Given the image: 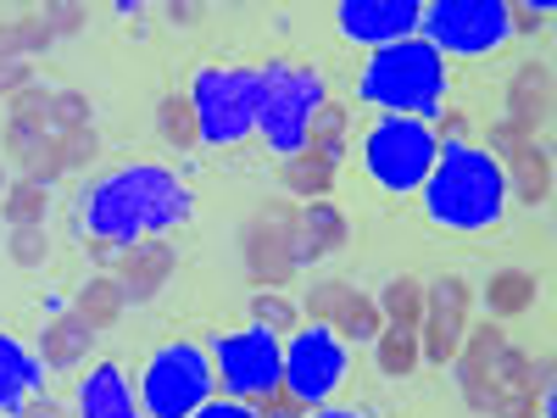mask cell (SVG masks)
Returning <instances> with one entry per match:
<instances>
[{"mask_svg": "<svg viewBox=\"0 0 557 418\" xmlns=\"http://www.w3.org/2000/svg\"><path fill=\"white\" fill-rule=\"evenodd\" d=\"M196 196L178 184V173L157 168V162H128L112 168L107 179H96L78 196V223L107 246H134L146 235H168V229L190 223Z\"/></svg>", "mask_w": 557, "mask_h": 418, "instance_id": "6da1fadb", "label": "cell"}, {"mask_svg": "<svg viewBox=\"0 0 557 418\" xmlns=\"http://www.w3.org/2000/svg\"><path fill=\"white\" fill-rule=\"evenodd\" d=\"M424 212L430 223L451 229V235H485L507 212V173L491 151L469 146V139H446L430 179H424Z\"/></svg>", "mask_w": 557, "mask_h": 418, "instance_id": "7a4b0ae2", "label": "cell"}, {"mask_svg": "<svg viewBox=\"0 0 557 418\" xmlns=\"http://www.w3.org/2000/svg\"><path fill=\"white\" fill-rule=\"evenodd\" d=\"M357 96L368 107H385V118L430 123V118H441V101H446V57L418 34L396 39L385 51H374V62H362Z\"/></svg>", "mask_w": 557, "mask_h": 418, "instance_id": "3957f363", "label": "cell"}, {"mask_svg": "<svg viewBox=\"0 0 557 418\" xmlns=\"http://www.w3.org/2000/svg\"><path fill=\"white\" fill-rule=\"evenodd\" d=\"M218 374H212V352L196 341H168L151 352L146 374H139V413L146 418H190L212 402Z\"/></svg>", "mask_w": 557, "mask_h": 418, "instance_id": "277c9868", "label": "cell"}, {"mask_svg": "<svg viewBox=\"0 0 557 418\" xmlns=\"http://www.w3.org/2000/svg\"><path fill=\"white\" fill-rule=\"evenodd\" d=\"M190 107L207 146H240L257 134L262 67H201L190 84Z\"/></svg>", "mask_w": 557, "mask_h": 418, "instance_id": "5b68a950", "label": "cell"}, {"mask_svg": "<svg viewBox=\"0 0 557 418\" xmlns=\"http://www.w3.org/2000/svg\"><path fill=\"white\" fill-rule=\"evenodd\" d=\"M435 157H441V134L430 123H418V118H380L362 139V168L391 196L424 190Z\"/></svg>", "mask_w": 557, "mask_h": 418, "instance_id": "8992f818", "label": "cell"}, {"mask_svg": "<svg viewBox=\"0 0 557 418\" xmlns=\"http://www.w3.org/2000/svg\"><path fill=\"white\" fill-rule=\"evenodd\" d=\"M323 107V78L296 62H268L262 67V107H257V134L268 139V151L296 157L307 151L312 112Z\"/></svg>", "mask_w": 557, "mask_h": 418, "instance_id": "52a82bcc", "label": "cell"}, {"mask_svg": "<svg viewBox=\"0 0 557 418\" xmlns=\"http://www.w3.org/2000/svg\"><path fill=\"white\" fill-rule=\"evenodd\" d=\"M212 374L235 402H273L285 391V346L262 323H251L212 346Z\"/></svg>", "mask_w": 557, "mask_h": 418, "instance_id": "ba28073f", "label": "cell"}, {"mask_svg": "<svg viewBox=\"0 0 557 418\" xmlns=\"http://www.w3.org/2000/svg\"><path fill=\"white\" fill-rule=\"evenodd\" d=\"M418 28V39H430L441 57H491L513 34L502 0H430Z\"/></svg>", "mask_w": 557, "mask_h": 418, "instance_id": "9c48e42d", "label": "cell"}, {"mask_svg": "<svg viewBox=\"0 0 557 418\" xmlns=\"http://www.w3.org/2000/svg\"><path fill=\"white\" fill-rule=\"evenodd\" d=\"M346 341L330 330V323H312V330H296L285 341V396L301 402L307 413L323 407L341 385H346Z\"/></svg>", "mask_w": 557, "mask_h": 418, "instance_id": "30bf717a", "label": "cell"}, {"mask_svg": "<svg viewBox=\"0 0 557 418\" xmlns=\"http://www.w3.org/2000/svg\"><path fill=\"white\" fill-rule=\"evenodd\" d=\"M296 235H301V212L285 207V201H268L251 223H246V262H251V279L257 285H285V279L296 273Z\"/></svg>", "mask_w": 557, "mask_h": 418, "instance_id": "8fae6325", "label": "cell"}, {"mask_svg": "<svg viewBox=\"0 0 557 418\" xmlns=\"http://www.w3.org/2000/svg\"><path fill=\"white\" fill-rule=\"evenodd\" d=\"M469 302H474L469 279H457V273L435 279L424 291V318H418V357H430L441 368L457 362L462 335H469Z\"/></svg>", "mask_w": 557, "mask_h": 418, "instance_id": "7c38bea8", "label": "cell"}, {"mask_svg": "<svg viewBox=\"0 0 557 418\" xmlns=\"http://www.w3.org/2000/svg\"><path fill=\"white\" fill-rule=\"evenodd\" d=\"M335 17H341V34H346V39L385 51V45L418 34V17H424V7H418V0H341Z\"/></svg>", "mask_w": 557, "mask_h": 418, "instance_id": "4fadbf2b", "label": "cell"}, {"mask_svg": "<svg viewBox=\"0 0 557 418\" xmlns=\"http://www.w3.org/2000/svg\"><path fill=\"white\" fill-rule=\"evenodd\" d=\"M173 268H178V257H173V246L168 241H134V246H123V257H117V285H123V302H134V307H146V302H157L162 296V285L173 279Z\"/></svg>", "mask_w": 557, "mask_h": 418, "instance_id": "5bb4252c", "label": "cell"}, {"mask_svg": "<svg viewBox=\"0 0 557 418\" xmlns=\"http://www.w3.org/2000/svg\"><path fill=\"white\" fill-rule=\"evenodd\" d=\"M78 418H146L128 391V374L117 362H96L89 380L78 385Z\"/></svg>", "mask_w": 557, "mask_h": 418, "instance_id": "9a60e30c", "label": "cell"}, {"mask_svg": "<svg viewBox=\"0 0 557 418\" xmlns=\"http://www.w3.org/2000/svg\"><path fill=\"white\" fill-rule=\"evenodd\" d=\"M546 118H552V67L546 62H524L513 73V84H507V123L535 139V128Z\"/></svg>", "mask_w": 557, "mask_h": 418, "instance_id": "2e32d148", "label": "cell"}, {"mask_svg": "<svg viewBox=\"0 0 557 418\" xmlns=\"http://www.w3.org/2000/svg\"><path fill=\"white\" fill-rule=\"evenodd\" d=\"M39 385H45V362L17 335H0V413L17 418V407L34 402Z\"/></svg>", "mask_w": 557, "mask_h": 418, "instance_id": "e0dca14e", "label": "cell"}, {"mask_svg": "<svg viewBox=\"0 0 557 418\" xmlns=\"http://www.w3.org/2000/svg\"><path fill=\"white\" fill-rule=\"evenodd\" d=\"M89 346H96V330H89L78 312H57L39 330V362L45 368H73V362L89 357Z\"/></svg>", "mask_w": 557, "mask_h": 418, "instance_id": "ac0fdd59", "label": "cell"}, {"mask_svg": "<svg viewBox=\"0 0 557 418\" xmlns=\"http://www.w3.org/2000/svg\"><path fill=\"white\" fill-rule=\"evenodd\" d=\"M346 246V218L330 207V201H307L301 207V235H296V268L318 262Z\"/></svg>", "mask_w": 557, "mask_h": 418, "instance_id": "d6986e66", "label": "cell"}, {"mask_svg": "<svg viewBox=\"0 0 557 418\" xmlns=\"http://www.w3.org/2000/svg\"><path fill=\"white\" fill-rule=\"evenodd\" d=\"M502 173H507V196H519V201H530V207H541V201L552 196V151L535 146V139L507 157Z\"/></svg>", "mask_w": 557, "mask_h": 418, "instance_id": "ffe728a7", "label": "cell"}, {"mask_svg": "<svg viewBox=\"0 0 557 418\" xmlns=\"http://www.w3.org/2000/svg\"><path fill=\"white\" fill-rule=\"evenodd\" d=\"M123 307H128V302H123V285H117L112 273H96V279H89V285L78 291V307H73V312L101 335V330H112V323L123 318Z\"/></svg>", "mask_w": 557, "mask_h": 418, "instance_id": "44dd1931", "label": "cell"}, {"mask_svg": "<svg viewBox=\"0 0 557 418\" xmlns=\"http://www.w3.org/2000/svg\"><path fill=\"white\" fill-rule=\"evenodd\" d=\"M485 307H491L496 318H519V312H530V307H535V273H524V268H502V273H491Z\"/></svg>", "mask_w": 557, "mask_h": 418, "instance_id": "7402d4cb", "label": "cell"}, {"mask_svg": "<svg viewBox=\"0 0 557 418\" xmlns=\"http://www.w3.org/2000/svg\"><path fill=\"white\" fill-rule=\"evenodd\" d=\"M285 190L290 196H301V201H323L330 196V184H335V168L323 162L318 151H296V157H285Z\"/></svg>", "mask_w": 557, "mask_h": 418, "instance_id": "603a6c76", "label": "cell"}, {"mask_svg": "<svg viewBox=\"0 0 557 418\" xmlns=\"http://www.w3.org/2000/svg\"><path fill=\"white\" fill-rule=\"evenodd\" d=\"M374 357H380V374L385 380H407L418 368V330H401V323H385L374 335Z\"/></svg>", "mask_w": 557, "mask_h": 418, "instance_id": "cb8c5ba5", "label": "cell"}, {"mask_svg": "<svg viewBox=\"0 0 557 418\" xmlns=\"http://www.w3.org/2000/svg\"><path fill=\"white\" fill-rule=\"evenodd\" d=\"M351 307H357V285H351V279H323V285L307 291V318L330 323V330H341V323L351 318Z\"/></svg>", "mask_w": 557, "mask_h": 418, "instance_id": "d4e9b609", "label": "cell"}, {"mask_svg": "<svg viewBox=\"0 0 557 418\" xmlns=\"http://www.w3.org/2000/svg\"><path fill=\"white\" fill-rule=\"evenodd\" d=\"M380 318L385 323H401V330H418V318H424V285H418V279H391V285L380 291Z\"/></svg>", "mask_w": 557, "mask_h": 418, "instance_id": "484cf974", "label": "cell"}, {"mask_svg": "<svg viewBox=\"0 0 557 418\" xmlns=\"http://www.w3.org/2000/svg\"><path fill=\"white\" fill-rule=\"evenodd\" d=\"M51 39L57 34L45 28V17H12V23H0V62H28Z\"/></svg>", "mask_w": 557, "mask_h": 418, "instance_id": "4316f807", "label": "cell"}, {"mask_svg": "<svg viewBox=\"0 0 557 418\" xmlns=\"http://www.w3.org/2000/svg\"><path fill=\"white\" fill-rule=\"evenodd\" d=\"M0 212H7L12 229H39L45 212H51V190L34 184V179H17L12 190H7V201H0Z\"/></svg>", "mask_w": 557, "mask_h": 418, "instance_id": "83f0119b", "label": "cell"}, {"mask_svg": "<svg viewBox=\"0 0 557 418\" xmlns=\"http://www.w3.org/2000/svg\"><path fill=\"white\" fill-rule=\"evenodd\" d=\"M157 128H162V139H168V146H178V151H190L196 139H201L190 96H162V107H157Z\"/></svg>", "mask_w": 557, "mask_h": 418, "instance_id": "f1b7e54d", "label": "cell"}, {"mask_svg": "<svg viewBox=\"0 0 557 418\" xmlns=\"http://www.w3.org/2000/svg\"><path fill=\"white\" fill-rule=\"evenodd\" d=\"M12 123H23V128H39V134H57V128H51V89L28 84L23 96H12Z\"/></svg>", "mask_w": 557, "mask_h": 418, "instance_id": "f546056e", "label": "cell"}, {"mask_svg": "<svg viewBox=\"0 0 557 418\" xmlns=\"http://www.w3.org/2000/svg\"><path fill=\"white\" fill-rule=\"evenodd\" d=\"M251 318L262 323L268 335H296V307L285 296H273V291H257L251 296Z\"/></svg>", "mask_w": 557, "mask_h": 418, "instance_id": "4dcf8cb0", "label": "cell"}, {"mask_svg": "<svg viewBox=\"0 0 557 418\" xmlns=\"http://www.w3.org/2000/svg\"><path fill=\"white\" fill-rule=\"evenodd\" d=\"M380 330H385V318H380V307H374V302H368V296H357V307H351V318L341 323V330H335V335H341V341H357V346H362V341H374Z\"/></svg>", "mask_w": 557, "mask_h": 418, "instance_id": "1f68e13d", "label": "cell"}, {"mask_svg": "<svg viewBox=\"0 0 557 418\" xmlns=\"http://www.w3.org/2000/svg\"><path fill=\"white\" fill-rule=\"evenodd\" d=\"M51 128H57V134L89 128V101L78 96V89H57V96H51Z\"/></svg>", "mask_w": 557, "mask_h": 418, "instance_id": "d6a6232c", "label": "cell"}, {"mask_svg": "<svg viewBox=\"0 0 557 418\" xmlns=\"http://www.w3.org/2000/svg\"><path fill=\"white\" fill-rule=\"evenodd\" d=\"M7 251H12V262H23V268H39L45 257H51V241H45V223H39V229H12Z\"/></svg>", "mask_w": 557, "mask_h": 418, "instance_id": "836d02e7", "label": "cell"}, {"mask_svg": "<svg viewBox=\"0 0 557 418\" xmlns=\"http://www.w3.org/2000/svg\"><path fill=\"white\" fill-rule=\"evenodd\" d=\"M57 139H62V162H67V168H84L89 157L101 151L96 128H67V134H57Z\"/></svg>", "mask_w": 557, "mask_h": 418, "instance_id": "e575fe53", "label": "cell"}, {"mask_svg": "<svg viewBox=\"0 0 557 418\" xmlns=\"http://www.w3.org/2000/svg\"><path fill=\"white\" fill-rule=\"evenodd\" d=\"M491 418H535V391H496Z\"/></svg>", "mask_w": 557, "mask_h": 418, "instance_id": "d590c367", "label": "cell"}, {"mask_svg": "<svg viewBox=\"0 0 557 418\" xmlns=\"http://www.w3.org/2000/svg\"><path fill=\"white\" fill-rule=\"evenodd\" d=\"M190 418H262V407H251V402H235V396H212L201 413H190Z\"/></svg>", "mask_w": 557, "mask_h": 418, "instance_id": "8d00e7d4", "label": "cell"}, {"mask_svg": "<svg viewBox=\"0 0 557 418\" xmlns=\"http://www.w3.org/2000/svg\"><path fill=\"white\" fill-rule=\"evenodd\" d=\"M34 84V62H0V96H23V89Z\"/></svg>", "mask_w": 557, "mask_h": 418, "instance_id": "74e56055", "label": "cell"}, {"mask_svg": "<svg viewBox=\"0 0 557 418\" xmlns=\"http://www.w3.org/2000/svg\"><path fill=\"white\" fill-rule=\"evenodd\" d=\"M39 17H45V28H51V34H73L84 23V7H45Z\"/></svg>", "mask_w": 557, "mask_h": 418, "instance_id": "f35d334b", "label": "cell"}, {"mask_svg": "<svg viewBox=\"0 0 557 418\" xmlns=\"http://www.w3.org/2000/svg\"><path fill=\"white\" fill-rule=\"evenodd\" d=\"M17 418H62V407H57L51 396H34V402L17 407Z\"/></svg>", "mask_w": 557, "mask_h": 418, "instance_id": "ab89813d", "label": "cell"}, {"mask_svg": "<svg viewBox=\"0 0 557 418\" xmlns=\"http://www.w3.org/2000/svg\"><path fill=\"white\" fill-rule=\"evenodd\" d=\"M301 418H374V413H362V407H312Z\"/></svg>", "mask_w": 557, "mask_h": 418, "instance_id": "60d3db41", "label": "cell"}, {"mask_svg": "<svg viewBox=\"0 0 557 418\" xmlns=\"http://www.w3.org/2000/svg\"><path fill=\"white\" fill-rule=\"evenodd\" d=\"M0 196H7V190H0Z\"/></svg>", "mask_w": 557, "mask_h": 418, "instance_id": "b9f144b4", "label": "cell"}]
</instances>
